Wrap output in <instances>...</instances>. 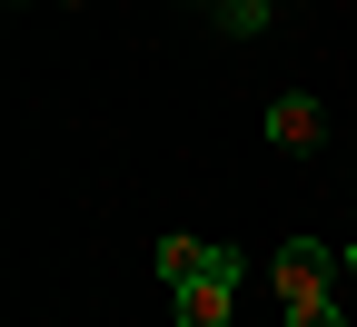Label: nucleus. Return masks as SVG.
<instances>
[{"instance_id":"obj_4","label":"nucleus","mask_w":357,"mask_h":327,"mask_svg":"<svg viewBox=\"0 0 357 327\" xmlns=\"http://www.w3.org/2000/svg\"><path fill=\"white\" fill-rule=\"evenodd\" d=\"M268 139H278V149H307V139H318V100H268Z\"/></svg>"},{"instance_id":"obj_6","label":"nucleus","mask_w":357,"mask_h":327,"mask_svg":"<svg viewBox=\"0 0 357 327\" xmlns=\"http://www.w3.org/2000/svg\"><path fill=\"white\" fill-rule=\"evenodd\" d=\"M347 277H357V228H347Z\"/></svg>"},{"instance_id":"obj_5","label":"nucleus","mask_w":357,"mask_h":327,"mask_svg":"<svg viewBox=\"0 0 357 327\" xmlns=\"http://www.w3.org/2000/svg\"><path fill=\"white\" fill-rule=\"evenodd\" d=\"M288 327H347V317H337V298H318V307H298Z\"/></svg>"},{"instance_id":"obj_2","label":"nucleus","mask_w":357,"mask_h":327,"mask_svg":"<svg viewBox=\"0 0 357 327\" xmlns=\"http://www.w3.org/2000/svg\"><path fill=\"white\" fill-rule=\"evenodd\" d=\"M278 298H288V317L328 298V248H318V238H288V248H278Z\"/></svg>"},{"instance_id":"obj_3","label":"nucleus","mask_w":357,"mask_h":327,"mask_svg":"<svg viewBox=\"0 0 357 327\" xmlns=\"http://www.w3.org/2000/svg\"><path fill=\"white\" fill-rule=\"evenodd\" d=\"M208 268H218L208 238H159V288H169V298H178V288H199Z\"/></svg>"},{"instance_id":"obj_1","label":"nucleus","mask_w":357,"mask_h":327,"mask_svg":"<svg viewBox=\"0 0 357 327\" xmlns=\"http://www.w3.org/2000/svg\"><path fill=\"white\" fill-rule=\"evenodd\" d=\"M238 277H248V258H238V248H218V268L199 277V288H178V327H229Z\"/></svg>"}]
</instances>
